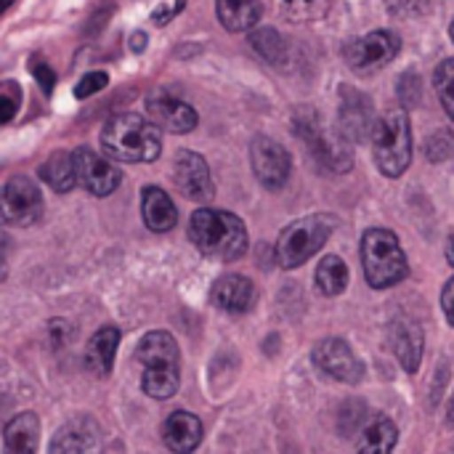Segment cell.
Here are the masks:
<instances>
[{
    "label": "cell",
    "instance_id": "obj_1",
    "mask_svg": "<svg viewBox=\"0 0 454 454\" xmlns=\"http://www.w3.org/2000/svg\"><path fill=\"white\" fill-rule=\"evenodd\" d=\"M189 239L202 255L226 263L247 253V229L242 218L226 210L200 207L189 221Z\"/></svg>",
    "mask_w": 454,
    "mask_h": 454
},
{
    "label": "cell",
    "instance_id": "obj_2",
    "mask_svg": "<svg viewBox=\"0 0 454 454\" xmlns=\"http://www.w3.org/2000/svg\"><path fill=\"white\" fill-rule=\"evenodd\" d=\"M106 157L120 162H154L162 152L160 128L141 114H114L101 130Z\"/></svg>",
    "mask_w": 454,
    "mask_h": 454
},
{
    "label": "cell",
    "instance_id": "obj_3",
    "mask_svg": "<svg viewBox=\"0 0 454 454\" xmlns=\"http://www.w3.org/2000/svg\"><path fill=\"white\" fill-rule=\"evenodd\" d=\"M362 269L372 290H388L410 277L399 237L388 229H367L362 237Z\"/></svg>",
    "mask_w": 454,
    "mask_h": 454
},
{
    "label": "cell",
    "instance_id": "obj_4",
    "mask_svg": "<svg viewBox=\"0 0 454 454\" xmlns=\"http://www.w3.org/2000/svg\"><path fill=\"white\" fill-rule=\"evenodd\" d=\"M372 154L383 176L399 178L412 162V130L404 109H394L378 117L372 128Z\"/></svg>",
    "mask_w": 454,
    "mask_h": 454
},
{
    "label": "cell",
    "instance_id": "obj_5",
    "mask_svg": "<svg viewBox=\"0 0 454 454\" xmlns=\"http://www.w3.org/2000/svg\"><path fill=\"white\" fill-rule=\"evenodd\" d=\"M335 226H338V218L327 215V213H314V215L293 221L277 239L279 266L282 269L303 266L309 258H314L325 247V242L333 237Z\"/></svg>",
    "mask_w": 454,
    "mask_h": 454
},
{
    "label": "cell",
    "instance_id": "obj_6",
    "mask_svg": "<svg viewBox=\"0 0 454 454\" xmlns=\"http://www.w3.org/2000/svg\"><path fill=\"white\" fill-rule=\"evenodd\" d=\"M45 205L40 186L32 178L16 176L0 186V223L3 226H32L40 221Z\"/></svg>",
    "mask_w": 454,
    "mask_h": 454
},
{
    "label": "cell",
    "instance_id": "obj_7",
    "mask_svg": "<svg viewBox=\"0 0 454 454\" xmlns=\"http://www.w3.org/2000/svg\"><path fill=\"white\" fill-rule=\"evenodd\" d=\"M402 48V40L396 32L391 29H375L370 35H362L356 37L348 48H346V61L354 72L359 74H367V72H375L386 64H391L396 59Z\"/></svg>",
    "mask_w": 454,
    "mask_h": 454
},
{
    "label": "cell",
    "instance_id": "obj_8",
    "mask_svg": "<svg viewBox=\"0 0 454 454\" xmlns=\"http://www.w3.org/2000/svg\"><path fill=\"white\" fill-rule=\"evenodd\" d=\"M311 359L317 364V370H322L327 378L346 383V386H356L364 378V362L356 356V351L340 340V338H325L314 346Z\"/></svg>",
    "mask_w": 454,
    "mask_h": 454
},
{
    "label": "cell",
    "instance_id": "obj_9",
    "mask_svg": "<svg viewBox=\"0 0 454 454\" xmlns=\"http://www.w3.org/2000/svg\"><path fill=\"white\" fill-rule=\"evenodd\" d=\"M250 165H253L255 178L271 192L282 189L287 184V178H290V170H293L287 149L279 141L269 138V136H255L253 138V144H250Z\"/></svg>",
    "mask_w": 454,
    "mask_h": 454
},
{
    "label": "cell",
    "instance_id": "obj_10",
    "mask_svg": "<svg viewBox=\"0 0 454 454\" xmlns=\"http://www.w3.org/2000/svg\"><path fill=\"white\" fill-rule=\"evenodd\" d=\"M378 117H375V104L356 88L343 85L340 88V114H338V133L348 144L367 141L372 136Z\"/></svg>",
    "mask_w": 454,
    "mask_h": 454
},
{
    "label": "cell",
    "instance_id": "obj_11",
    "mask_svg": "<svg viewBox=\"0 0 454 454\" xmlns=\"http://www.w3.org/2000/svg\"><path fill=\"white\" fill-rule=\"evenodd\" d=\"M72 160H74V173H77V184H82L90 194L96 197H106L112 194L120 181H122V173L120 168L112 162V157H101L96 154L93 149H74L72 152Z\"/></svg>",
    "mask_w": 454,
    "mask_h": 454
},
{
    "label": "cell",
    "instance_id": "obj_12",
    "mask_svg": "<svg viewBox=\"0 0 454 454\" xmlns=\"http://www.w3.org/2000/svg\"><path fill=\"white\" fill-rule=\"evenodd\" d=\"M298 133H301V138L306 141V146L314 152V157H317L325 168L343 173V170H348V168L354 165V157H351V152H348V141H346V138L330 141V138H327V130L322 128V122L317 120V114H306V117L298 122Z\"/></svg>",
    "mask_w": 454,
    "mask_h": 454
},
{
    "label": "cell",
    "instance_id": "obj_13",
    "mask_svg": "<svg viewBox=\"0 0 454 454\" xmlns=\"http://www.w3.org/2000/svg\"><path fill=\"white\" fill-rule=\"evenodd\" d=\"M173 178L176 186L184 197L194 200V202H207L215 194L213 178H210V168L205 162L202 154L197 152H178L176 162H173Z\"/></svg>",
    "mask_w": 454,
    "mask_h": 454
},
{
    "label": "cell",
    "instance_id": "obj_14",
    "mask_svg": "<svg viewBox=\"0 0 454 454\" xmlns=\"http://www.w3.org/2000/svg\"><path fill=\"white\" fill-rule=\"evenodd\" d=\"M146 117L157 128L170 130V133H189L197 128V120H200L192 104L168 93H152L146 98Z\"/></svg>",
    "mask_w": 454,
    "mask_h": 454
},
{
    "label": "cell",
    "instance_id": "obj_15",
    "mask_svg": "<svg viewBox=\"0 0 454 454\" xmlns=\"http://www.w3.org/2000/svg\"><path fill=\"white\" fill-rule=\"evenodd\" d=\"M255 285L242 274H226L213 285V303L226 314H247L255 306Z\"/></svg>",
    "mask_w": 454,
    "mask_h": 454
},
{
    "label": "cell",
    "instance_id": "obj_16",
    "mask_svg": "<svg viewBox=\"0 0 454 454\" xmlns=\"http://www.w3.org/2000/svg\"><path fill=\"white\" fill-rule=\"evenodd\" d=\"M388 343L404 372H418L423 362V330L410 319H396L388 330Z\"/></svg>",
    "mask_w": 454,
    "mask_h": 454
},
{
    "label": "cell",
    "instance_id": "obj_17",
    "mask_svg": "<svg viewBox=\"0 0 454 454\" xmlns=\"http://www.w3.org/2000/svg\"><path fill=\"white\" fill-rule=\"evenodd\" d=\"M162 442H165V447L170 452L186 454L192 452V450H197L200 442H202V423H200V418L192 415V412H184V410L173 412L162 423Z\"/></svg>",
    "mask_w": 454,
    "mask_h": 454
},
{
    "label": "cell",
    "instance_id": "obj_18",
    "mask_svg": "<svg viewBox=\"0 0 454 454\" xmlns=\"http://www.w3.org/2000/svg\"><path fill=\"white\" fill-rule=\"evenodd\" d=\"M141 215L149 231L165 234L176 226L178 221V210L173 205V200L160 189V186H144L141 192Z\"/></svg>",
    "mask_w": 454,
    "mask_h": 454
},
{
    "label": "cell",
    "instance_id": "obj_19",
    "mask_svg": "<svg viewBox=\"0 0 454 454\" xmlns=\"http://www.w3.org/2000/svg\"><path fill=\"white\" fill-rule=\"evenodd\" d=\"M117 346H120V330L117 327L96 330L93 338L88 340V348H85V367L96 378H106L114 367Z\"/></svg>",
    "mask_w": 454,
    "mask_h": 454
},
{
    "label": "cell",
    "instance_id": "obj_20",
    "mask_svg": "<svg viewBox=\"0 0 454 454\" xmlns=\"http://www.w3.org/2000/svg\"><path fill=\"white\" fill-rule=\"evenodd\" d=\"M98 447V428L93 420L85 418H74L69 420L64 428H59V434L53 436L48 452H88Z\"/></svg>",
    "mask_w": 454,
    "mask_h": 454
},
{
    "label": "cell",
    "instance_id": "obj_21",
    "mask_svg": "<svg viewBox=\"0 0 454 454\" xmlns=\"http://www.w3.org/2000/svg\"><path fill=\"white\" fill-rule=\"evenodd\" d=\"M136 356L144 367L149 364H181L178 343L170 333H149L141 338Z\"/></svg>",
    "mask_w": 454,
    "mask_h": 454
},
{
    "label": "cell",
    "instance_id": "obj_22",
    "mask_svg": "<svg viewBox=\"0 0 454 454\" xmlns=\"http://www.w3.org/2000/svg\"><path fill=\"white\" fill-rule=\"evenodd\" d=\"M37 436H40V420L35 412H21L16 415L5 431H3V439H5V450L8 452H37Z\"/></svg>",
    "mask_w": 454,
    "mask_h": 454
},
{
    "label": "cell",
    "instance_id": "obj_23",
    "mask_svg": "<svg viewBox=\"0 0 454 454\" xmlns=\"http://www.w3.org/2000/svg\"><path fill=\"white\" fill-rule=\"evenodd\" d=\"M181 372L178 364H149L141 375V388L152 399H170L178 394Z\"/></svg>",
    "mask_w": 454,
    "mask_h": 454
},
{
    "label": "cell",
    "instance_id": "obj_24",
    "mask_svg": "<svg viewBox=\"0 0 454 454\" xmlns=\"http://www.w3.org/2000/svg\"><path fill=\"white\" fill-rule=\"evenodd\" d=\"M218 19L229 32H247L261 19L258 0H215Z\"/></svg>",
    "mask_w": 454,
    "mask_h": 454
},
{
    "label": "cell",
    "instance_id": "obj_25",
    "mask_svg": "<svg viewBox=\"0 0 454 454\" xmlns=\"http://www.w3.org/2000/svg\"><path fill=\"white\" fill-rule=\"evenodd\" d=\"M40 178L56 192H72L77 186V173H74V160L67 152H53L43 165H40Z\"/></svg>",
    "mask_w": 454,
    "mask_h": 454
},
{
    "label": "cell",
    "instance_id": "obj_26",
    "mask_svg": "<svg viewBox=\"0 0 454 454\" xmlns=\"http://www.w3.org/2000/svg\"><path fill=\"white\" fill-rule=\"evenodd\" d=\"M317 287L327 298H335V295L346 293V287H348V266L343 263L340 255L322 258V263L317 266Z\"/></svg>",
    "mask_w": 454,
    "mask_h": 454
},
{
    "label": "cell",
    "instance_id": "obj_27",
    "mask_svg": "<svg viewBox=\"0 0 454 454\" xmlns=\"http://www.w3.org/2000/svg\"><path fill=\"white\" fill-rule=\"evenodd\" d=\"M399 442V431L394 426V420L388 418H375L364 431L362 439L356 444L359 452H391Z\"/></svg>",
    "mask_w": 454,
    "mask_h": 454
},
{
    "label": "cell",
    "instance_id": "obj_28",
    "mask_svg": "<svg viewBox=\"0 0 454 454\" xmlns=\"http://www.w3.org/2000/svg\"><path fill=\"white\" fill-rule=\"evenodd\" d=\"M434 85L444 112L454 120V59H444L434 72Z\"/></svg>",
    "mask_w": 454,
    "mask_h": 454
},
{
    "label": "cell",
    "instance_id": "obj_29",
    "mask_svg": "<svg viewBox=\"0 0 454 454\" xmlns=\"http://www.w3.org/2000/svg\"><path fill=\"white\" fill-rule=\"evenodd\" d=\"M250 43H253V45L258 48V53L266 56L269 61H279V59H282V51H285L282 37H279L271 27L255 29V32L250 35Z\"/></svg>",
    "mask_w": 454,
    "mask_h": 454
},
{
    "label": "cell",
    "instance_id": "obj_30",
    "mask_svg": "<svg viewBox=\"0 0 454 454\" xmlns=\"http://www.w3.org/2000/svg\"><path fill=\"white\" fill-rule=\"evenodd\" d=\"M454 154V136L452 130H436V133H431L428 136V141H426V157L431 160V162H444V160H450Z\"/></svg>",
    "mask_w": 454,
    "mask_h": 454
},
{
    "label": "cell",
    "instance_id": "obj_31",
    "mask_svg": "<svg viewBox=\"0 0 454 454\" xmlns=\"http://www.w3.org/2000/svg\"><path fill=\"white\" fill-rule=\"evenodd\" d=\"M277 3L295 19H311L327 8V0H277Z\"/></svg>",
    "mask_w": 454,
    "mask_h": 454
},
{
    "label": "cell",
    "instance_id": "obj_32",
    "mask_svg": "<svg viewBox=\"0 0 454 454\" xmlns=\"http://www.w3.org/2000/svg\"><path fill=\"white\" fill-rule=\"evenodd\" d=\"M106 85H109V74H106V72H101V69L85 72V77L74 85V96H77V98H88V96L104 90Z\"/></svg>",
    "mask_w": 454,
    "mask_h": 454
},
{
    "label": "cell",
    "instance_id": "obj_33",
    "mask_svg": "<svg viewBox=\"0 0 454 454\" xmlns=\"http://www.w3.org/2000/svg\"><path fill=\"white\" fill-rule=\"evenodd\" d=\"M35 80L40 82L43 93H48V96H51L56 77H53V72H51V67H48V64H35Z\"/></svg>",
    "mask_w": 454,
    "mask_h": 454
},
{
    "label": "cell",
    "instance_id": "obj_34",
    "mask_svg": "<svg viewBox=\"0 0 454 454\" xmlns=\"http://www.w3.org/2000/svg\"><path fill=\"white\" fill-rule=\"evenodd\" d=\"M442 309H444L447 322L454 327V279H450V282L444 285V293H442Z\"/></svg>",
    "mask_w": 454,
    "mask_h": 454
},
{
    "label": "cell",
    "instance_id": "obj_35",
    "mask_svg": "<svg viewBox=\"0 0 454 454\" xmlns=\"http://www.w3.org/2000/svg\"><path fill=\"white\" fill-rule=\"evenodd\" d=\"M16 109H19L16 98H11V96H0V125H5V122L16 114Z\"/></svg>",
    "mask_w": 454,
    "mask_h": 454
},
{
    "label": "cell",
    "instance_id": "obj_36",
    "mask_svg": "<svg viewBox=\"0 0 454 454\" xmlns=\"http://www.w3.org/2000/svg\"><path fill=\"white\" fill-rule=\"evenodd\" d=\"M8 250H11V237L3 231V223H0V261H5Z\"/></svg>",
    "mask_w": 454,
    "mask_h": 454
},
{
    "label": "cell",
    "instance_id": "obj_37",
    "mask_svg": "<svg viewBox=\"0 0 454 454\" xmlns=\"http://www.w3.org/2000/svg\"><path fill=\"white\" fill-rule=\"evenodd\" d=\"M144 45H146V35H144V32L133 35V48H136V51H144Z\"/></svg>",
    "mask_w": 454,
    "mask_h": 454
},
{
    "label": "cell",
    "instance_id": "obj_38",
    "mask_svg": "<svg viewBox=\"0 0 454 454\" xmlns=\"http://www.w3.org/2000/svg\"><path fill=\"white\" fill-rule=\"evenodd\" d=\"M447 261H450V266L454 269V234L450 237V242H447Z\"/></svg>",
    "mask_w": 454,
    "mask_h": 454
},
{
    "label": "cell",
    "instance_id": "obj_39",
    "mask_svg": "<svg viewBox=\"0 0 454 454\" xmlns=\"http://www.w3.org/2000/svg\"><path fill=\"white\" fill-rule=\"evenodd\" d=\"M11 3H13V0H0V13H3V11H5V8L11 5Z\"/></svg>",
    "mask_w": 454,
    "mask_h": 454
},
{
    "label": "cell",
    "instance_id": "obj_40",
    "mask_svg": "<svg viewBox=\"0 0 454 454\" xmlns=\"http://www.w3.org/2000/svg\"><path fill=\"white\" fill-rule=\"evenodd\" d=\"M450 426H454V399H452V407H450Z\"/></svg>",
    "mask_w": 454,
    "mask_h": 454
},
{
    "label": "cell",
    "instance_id": "obj_41",
    "mask_svg": "<svg viewBox=\"0 0 454 454\" xmlns=\"http://www.w3.org/2000/svg\"><path fill=\"white\" fill-rule=\"evenodd\" d=\"M450 35H452V40H454V21H452V27H450Z\"/></svg>",
    "mask_w": 454,
    "mask_h": 454
}]
</instances>
